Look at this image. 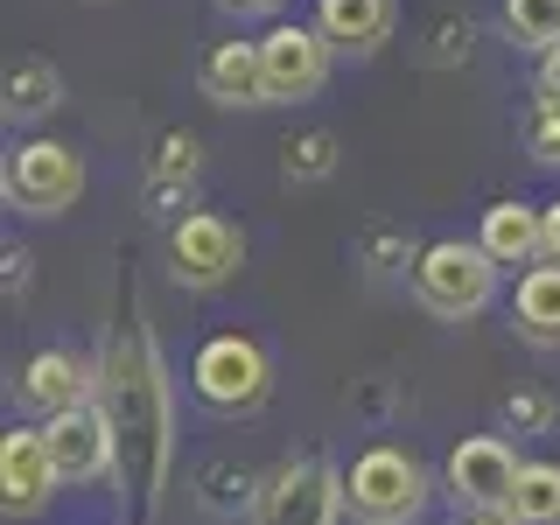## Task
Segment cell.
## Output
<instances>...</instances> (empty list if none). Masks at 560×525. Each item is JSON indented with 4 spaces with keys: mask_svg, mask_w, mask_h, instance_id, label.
I'll list each match as a JSON object with an SVG mask.
<instances>
[{
    "mask_svg": "<svg viewBox=\"0 0 560 525\" xmlns=\"http://www.w3.org/2000/svg\"><path fill=\"white\" fill-rule=\"evenodd\" d=\"M98 407L113 413L119 434V498L133 504V518H154L175 469V399H168L162 343L140 315L127 329H113L98 350Z\"/></svg>",
    "mask_w": 560,
    "mask_h": 525,
    "instance_id": "cell-1",
    "label": "cell"
},
{
    "mask_svg": "<svg viewBox=\"0 0 560 525\" xmlns=\"http://www.w3.org/2000/svg\"><path fill=\"white\" fill-rule=\"evenodd\" d=\"M434 504V477L413 448L372 442L350 455L343 469V512L358 525H420V512Z\"/></svg>",
    "mask_w": 560,
    "mask_h": 525,
    "instance_id": "cell-2",
    "label": "cell"
},
{
    "mask_svg": "<svg viewBox=\"0 0 560 525\" xmlns=\"http://www.w3.org/2000/svg\"><path fill=\"white\" fill-rule=\"evenodd\" d=\"M189 393H197V407L224 413V420H245L267 407L273 393V358L259 337H245V329H218V337H203L189 350Z\"/></svg>",
    "mask_w": 560,
    "mask_h": 525,
    "instance_id": "cell-3",
    "label": "cell"
},
{
    "mask_svg": "<svg viewBox=\"0 0 560 525\" xmlns=\"http://www.w3.org/2000/svg\"><path fill=\"white\" fill-rule=\"evenodd\" d=\"M498 259L483 253L477 238H434L420 245L413 259V302L442 323H477V315L498 302Z\"/></svg>",
    "mask_w": 560,
    "mask_h": 525,
    "instance_id": "cell-4",
    "label": "cell"
},
{
    "mask_svg": "<svg viewBox=\"0 0 560 525\" xmlns=\"http://www.w3.org/2000/svg\"><path fill=\"white\" fill-rule=\"evenodd\" d=\"M0 197H8V210H22V218H63V210H78V197H84V154L70 148V140H49V133L22 140V148L8 154Z\"/></svg>",
    "mask_w": 560,
    "mask_h": 525,
    "instance_id": "cell-5",
    "label": "cell"
},
{
    "mask_svg": "<svg viewBox=\"0 0 560 525\" xmlns=\"http://www.w3.org/2000/svg\"><path fill=\"white\" fill-rule=\"evenodd\" d=\"M245 267V232L224 210H183L168 224V273L183 294H218Z\"/></svg>",
    "mask_w": 560,
    "mask_h": 525,
    "instance_id": "cell-6",
    "label": "cell"
},
{
    "mask_svg": "<svg viewBox=\"0 0 560 525\" xmlns=\"http://www.w3.org/2000/svg\"><path fill=\"white\" fill-rule=\"evenodd\" d=\"M343 518V469L329 455H288L267 469L253 525H337Z\"/></svg>",
    "mask_w": 560,
    "mask_h": 525,
    "instance_id": "cell-7",
    "label": "cell"
},
{
    "mask_svg": "<svg viewBox=\"0 0 560 525\" xmlns=\"http://www.w3.org/2000/svg\"><path fill=\"white\" fill-rule=\"evenodd\" d=\"M525 477L512 434H463L442 463V490L463 512H512V490Z\"/></svg>",
    "mask_w": 560,
    "mask_h": 525,
    "instance_id": "cell-8",
    "label": "cell"
},
{
    "mask_svg": "<svg viewBox=\"0 0 560 525\" xmlns=\"http://www.w3.org/2000/svg\"><path fill=\"white\" fill-rule=\"evenodd\" d=\"M259 63H267V98L273 105H302L329 84L337 49H329V35L315 22H273L259 35Z\"/></svg>",
    "mask_w": 560,
    "mask_h": 525,
    "instance_id": "cell-9",
    "label": "cell"
},
{
    "mask_svg": "<svg viewBox=\"0 0 560 525\" xmlns=\"http://www.w3.org/2000/svg\"><path fill=\"white\" fill-rule=\"evenodd\" d=\"M43 434H49V455H57V469H63L70 490L119 483V434H113V413H105L98 399H84V407L43 420Z\"/></svg>",
    "mask_w": 560,
    "mask_h": 525,
    "instance_id": "cell-10",
    "label": "cell"
},
{
    "mask_svg": "<svg viewBox=\"0 0 560 525\" xmlns=\"http://www.w3.org/2000/svg\"><path fill=\"white\" fill-rule=\"evenodd\" d=\"M57 490H63V469H57V455H49L43 428H8L0 434V504H8V518L49 512Z\"/></svg>",
    "mask_w": 560,
    "mask_h": 525,
    "instance_id": "cell-11",
    "label": "cell"
},
{
    "mask_svg": "<svg viewBox=\"0 0 560 525\" xmlns=\"http://www.w3.org/2000/svg\"><path fill=\"white\" fill-rule=\"evenodd\" d=\"M84 399H98V358H84V350H35V358L22 364V407L35 420H57L70 407H84Z\"/></svg>",
    "mask_w": 560,
    "mask_h": 525,
    "instance_id": "cell-12",
    "label": "cell"
},
{
    "mask_svg": "<svg viewBox=\"0 0 560 525\" xmlns=\"http://www.w3.org/2000/svg\"><path fill=\"white\" fill-rule=\"evenodd\" d=\"M477 245L498 267H547V203L498 197L477 224Z\"/></svg>",
    "mask_w": 560,
    "mask_h": 525,
    "instance_id": "cell-13",
    "label": "cell"
},
{
    "mask_svg": "<svg viewBox=\"0 0 560 525\" xmlns=\"http://www.w3.org/2000/svg\"><path fill=\"white\" fill-rule=\"evenodd\" d=\"M315 28H323L329 49H343V57H372V49L393 43L399 0H315Z\"/></svg>",
    "mask_w": 560,
    "mask_h": 525,
    "instance_id": "cell-14",
    "label": "cell"
},
{
    "mask_svg": "<svg viewBox=\"0 0 560 525\" xmlns=\"http://www.w3.org/2000/svg\"><path fill=\"white\" fill-rule=\"evenodd\" d=\"M197 84H203L210 105H232V113L238 105H273L267 98V63H259V35L253 43H210Z\"/></svg>",
    "mask_w": 560,
    "mask_h": 525,
    "instance_id": "cell-15",
    "label": "cell"
},
{
    "mask_svg": "<svg viewBox=\"0 0 560 525\" xmlns=\"http://www.w3.org/2000/svg\"><path fill=\"white\" fill-rule=\"evenodd\" d=\"M512 329L533 350H560V267H525L512 288Z\"/></svg>",
    "mask_w": 560,
    "mask_h": 525,
    "instance_id": "cell-16",
    "label": "cell"
},
{
    "mask_svg": "<svg viewBox=\"0 0 560 525\" xmlns=\"http://www.w3.org/2000/svg\"><path fill=\"white\" fill-rule=\"evenodd\" d=\"M63 105V70L49 57H14L8 63V84H0V113H8V127H35V119H49Z\"/></svg>",
    "mask_w": 560,
    "mask_h": 525,
    "instance_id": "cell-17",
    "label": "cell"
},
{
    "mask_svg": "<svg viewBox=\"0 0 560 525\" xmlns=\"http://www.w3.org/2000/svg\"><path fill=\"white\" fill-rule=\"evenodd\" d=\"M189 490H197V504H203L210 518H238V512H259V490H267V477H253V469L232 463V455H210V463H197Z\"/></svg>",
    "mask_w": 560,
    "mask_h": 525,
    "instance_id": "cell-18",
    "label": "cell"
},
{
    "mask_svg": "<svg viewBox=\"0 0 560 525\" xmlns=\"http://www.w3.org/2000/svg\"><path fill=\"white\" fill-rule=\"evenodd\" d=\"M203 175V140L189 127H168L154 140V162H148V183H168V189H189Z\"/></svg>",
    "mask_w": 560,
    "mask_h": 525,
    "instance_id": "cell-19",
    "label": "cell"
},
{
    "mask_svg": "<svg viewBox=\"0 0 560 525\" xmlns=\"http://www.w3.org/2000/svg\"><path fill=\"white\" fill-rule=\"evenodd\" d=\"M512 518L518 525H560V463H525V477L512 490Z\"/></svg>",
    "mask_w": 560,
    "mask_h": 525,
    "instance_id": "cell-20",
    "label": "cell"
},
{
    "mask_svg": "<svg viewBox=\"0 0 560 525\" xmlns=\"http://www.w3.org/2000/svg\"><path fill=\"white\" fill-rule=\"evenodd\" d=\"M504 28L518 49L547 57V49H560V0H504Z\"/></svg>",
    "mask_w": 560,
    "mask_h": 525,
    "instance_id": "cell-21",
    "label": "cell"
},
{
    "mask_svg": "<svg viewBox=\"0 0 560 525\" xmlns=\"http://www.w3.org/2000/svg\"><path fill=\"white\" fill-rule=\"evenodd\" d=\"M337 133H294L288 148H280V175H288V183H329V175H337Z\"/></svg>",
    "mask_w": 560,
    "mask_h": 525,
    "instance_id": "cell-22",
    "label": "cell"
},
{
    "mask_svg": "<svg viewBox=\"0 0 560 525\" xmlns=\"http://www.w3.org/2000/svg\"><path fill=\"white\" fill-rule=\"evenodd\" d=\"M553 420H560V399L547 393V385H518V393H504V407H498V428L504 434H553Z\"/></svg>",
    "mask_w": 560,
    "mask_h": 525,
    "instance_id": "cell-23",
    "label": "cell"
},
{
    "mask_svg": "<svg viewBox=\"0 0 560 525\" xmlns=\"http://www.w3.org/2000/svg\"><path fill=\"white\" fill-rule=\"evenodd\" d=\"M518 140H525V154H533V162L560 168V98H533V105H525Z\"/></svg>",
    "mask_w": 560,
    "mask_h": 525,
    "instance_id": "cell-24",
    "label": "cell"
},
{
    "mask_svg": "<svg viewBox=\"0 0 560 525\" xmlns=\"http://www.w3.org/2000/svg\"><path fill=\"white\" fill-rule=\"evenodd\" d=\"M364 259H372L378 273H385V267H413L420 245H413L407 232H372V238H364Z\"/></svg>",
    "mask_w": 560,
    "mask_h": 525,
    "instance_id": "cell-25",
    "label": "cell"
},
{
    "mask_svg": "<svg viewBox=\"0 0 560 525\" xmlns=\"http://www.w3.org/2000/svg\"><path fill=\"white\" fill-rule=\"evenodd\" d=\"M469 43H477V28H469V22H434V63L469 57Z\"/></svg>",
    "mask_w": 560,
    "mask_h": 525,
    "instance_id": "cell-26",
    "label": "cell"
},
{
    "mask_svg": "<svg viewBox=\"0 0 560 525\" xmlns=\"http://www.w3.org/2000/svg\"><path fill=\"white\" fill-rule=\"evenodd\" d=\"M0 267H8V302H14V294H28V267H35V259L22 253V245H8V259H0Z\"/></svg>",
    "mask_w": 560,
    "mask_h": 525,
    "instance_id": "cell-27",
    "label": "cell"
},
{
    "mask_svg": "<svg viewBox=\"0 0 560 525\" xmlns=\"http://www.w3.org/2000/svg\"><path fill=\"white\" fill-rule=\"evenodd\" d=\"M224 14H238V22H253V14H280L288 0H218Z\"/></svg>",
    "mask_w": 560,
    "mask_h": 525,
    "instance_id": "cell-28",
    "label": "cell"
},
{
    "mask_svg": "<svg viewBox=\"0 0 560 525\" xmlns=\"http://www.w3.org/2000/svg\"><path fill=\"white\" fill-rule=\"evenodd\" d=\"M539 98H560V49L539 57Z\"/></svg>",
    "mask_w": 560,
    "mask_h": 525,
    "instance_id": "cell-29",
    "label": "cell"
},
{
    "mask_svg": "<svg viewBox=\"0 0 560 525\" xmlns=\"http://www.w3.org/2000/svg\"><path fill=\"white\" fill-rule=\"evenodd\" d=\"M547 259H553V267H560V197L547 203Z\"/></svg>",
    "mask_w": 560,
    "mask_h": 525,
    "instance_id": "cell-30",
    "label": "cell"
},
{
    "mask_svg": "<svg viewBox=\"0 0 560 525\" xmlns=\"http://www.w3.org/2000/svg\"><path fill=\"white\" fill-rule=\"evenodd\" d=\"M455 525H518L512 512H469V518H455Z\"/></svg>",
    "mask_w": 560,
    "mask_h": 525,
    "instance_id": "cell-31",
    "label": "cell"
}]
</instances>
